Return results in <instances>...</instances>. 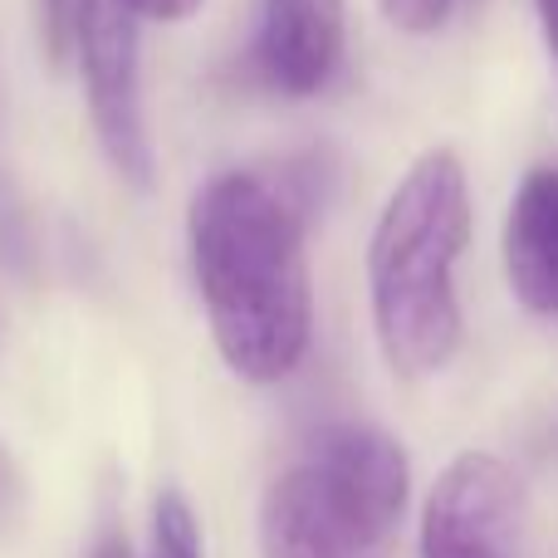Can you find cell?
I'll use <instances>...</instances> for the list:
<instances>
[{
	"label": "cell",
	"instance_id": "6da1fadb",
	"mask_svg": "<svg viewBox=\"0 0 558 558\" xmlns=\"http://www.w3.org/2000/svg\"><path fill=\"white\" fill-rule=\"evenodd\" d=\"M206 324L241 383H284L314 338L304 221L255 172H216L186 211Z\"/></svg>",
	"mask_w": 558,
	"mask_h": 558
},
{
	"label": "cell",
	"instance_id": "7a4b0ae2",
	"mask_svg": "<svg viewBox=\"0 0 558 558\" xmlns=\"http://www.w3.org/2000/svg\"><path fill=\"white\" fill-rule=\"evenodd\" d=\"M471 245V182L456 153H422L387 196L367 245V299L397 377H432L461 348L456 260Z\"/></svg>",
	"mask_w": 558,
	"mask_h": 558
},
{
	"label": "cell",
	"instance_id": "3957f363",
	"mask_svg": "<svg viewBox=\"0 0 558 558\" xmlns=\"http://www.w3.org/2000/svg\"><path fill=\"white\" fill-rule=\"evenodd\" d=\"M74 59L84 69V98L104 157L128 186L147 192L157 177L143 118V74H137V29L118 0H84Z\"/></svg>",
	"mask_w": 558,
	"mask_h": 558
},
{
	"label": "cell",
	"instance_id": "277c9868",
	"mask_svg": "<svg viewBox=\"0 0 558 558\" xmlns=\"http://www.w3.org/2000/svg\"><path fill=\"white\" fill-rule=\"evenodd\" d=\"M416 558H520V481L490 451H465L422 505Z\"/></svg>",
	"mask_w": 558,
	"mask_h": 558
},
{
	"label": "cell",
	"instance_id": "5b68a950",
	"mask_svg": "<svg viewBox=\"0 0 558 558\" xmlns=\"http://www.w3.org/2000/svg\"><path fill=\"white\" fill-rule=\"evenodd\" d=\"M304 465L377 539H387L397 530V520L407 514V495H412L407 451L387 432H377V426L367 422L318 426L304 446Z\"/></svg>",
	"mask_w": 558,
	"mask_h": 558
},
{
	"label": "cell",
	"instance_id": "8992f818",
	"mask_svg": "<svg viewBox=\"0 0 558 558\" xmlns=\"http://www.w3.org/2000/svg\"><path fill=\"white\" fill-rule=\"evenodd\" d=\"M260 558H383V539L367 534L299 461L265 490Z\"/></svg>",
	"mask_w": 558,
	"mask_h": 558
},
{
	"label": "cell",
	"instance_id": "52a82bcc",
	"mask_svg": "<svg viewBox=\"0 0 558 558\" xmlns=\"http://www.w3.org/2000/svg\"><path fill=\"white\" fill-rule=\"evenodd\" d=\"M343 59V0H265L255 64L265 84L308 98L333 78Z\"/></svg>",
	"mask_w": 558,
	"mask_h": 558
},
{
	"label": "cell",
	"instance_id": "ba28073f",
	"mask_svg": "<svg viewBox=\"0 0 558 558\" xmlns=\"http://www.w3.org/2000/svg\"><path fill=\"white\" fill-rule=\"evenodd\" d=\"M505 275L534 318H558V172L534 167L505 216Z\"/></svg>",
	"mask_w": 558,
	"mask_h": 558
},
{
	"label": "cell",
	"instance_id": "9c48e42d",
	"mask_svg": "<svg viewBox=\"0 0 558 558\" xmlns=\"http://www.w3.org/2000/svg\"><path fill=\"white\" fill-rule=\"evenodd\" d=\"M147 558H206L202 524H196L182 490H162L153 500V554Z\"/></svg>",
	"mask_w": 558,
	"mask_h": 558
},
{
	"label": "cell",
	"instance_id": "30bf717a",
	"mask_svg": "<svg viewBox=\"0 0 558 558\" xmlns=\"http://www.w3.org/2000/svg\"><path fill=\"white\" fill-rule=\"evenodd\" d=\"M78 10H84V0H35L39 45H45V59H49L54 69H64V64H69V54H74Z\"/></svg>",
	"mask_w": 558,
	"mask_h": 558
},
{
	"label": "cell",
	"instance_id": "8fae6325",
	"mask_svg": "<svg viewBox=\"0 0 558 558\" xmlns=\"http://www.w3.org/2000/svg\"><path fill=\"white\" fill-rule=\"evenodd\" d=\"M377 5H383L387 25L402 29V35H436L456 0H377Z\"/></svg>",
	"mask_w": 558,
	"mask_h": 558
},
{
	"label": "cell",
	"instance_id": "7c38bea8",
	"mask_svg": "<svg viewBox=\"0 0 558 558\" xmlns=\"http://www.w3.org/2000/svg\"><path fill=\"white\" fill-rule=\"evenodd\" d=\"M133 20H157V25H177L202 10V0H118Z\"/></svg>",
	"mask_w": 558,
	"mask_h": 558
},
{
	"label": "cell",
	"instance_id": "4fadbf2b",
	"mask_svg": "<svg viewBox=\"0 0 558 558\" xmlns=\"http://www.w3.org/2000/svg\"><path fill=\"white\" fill-rule=\"evenodd\" d=\"M534 10H539L544 45H549V54H554V69H558V0H534Z\"/></svg>",
	"mask_w": 558,
	"mask_h": 558
},
{
	"label": "cell",
	"instance_id": "5bb4252c",
	"mask_svg": "<svg viewBox=\"0 0 558 558\" xmlns=\"http://www.w3.org/2000/svg\"><path fill=\"white\" fill-rule=\"evenodd\" d=\"M94 558H133V549H128L123 539H104V544L94 549Z\"/></svg>",
	"mask_w": 558,
	"mask_h": 558
}]
</instances>
